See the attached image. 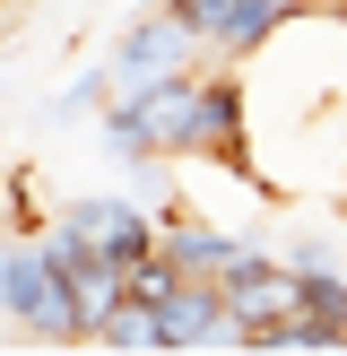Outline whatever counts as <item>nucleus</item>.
<instances>
[{"mask_svg": "<svg viewBox=\"0 0 347 356\" xmlns=\"http://www.w3.org/2000/svg\"><path fill=\"white\" fill-rule=\"evenodd\" d=\"M96 139L121 165H148V156H217V165H243V79L235 70H183L165 87H139V96H104Z\"/></svg>", "mask_w": 347, "mask_h": 356, "instance_id": "f257e3e1", "label": "nucleus"}, {"mask_svg": "<svg viewBox=\"0 0 347 356\" xmlns=\"http://www.w3.org/2000/svg\"><path fill=\"white\" fill-rule=\"evenodd\" d=\"M104 70H113V96L165 87V79H183V70H200V35L174 17V0H156V9H139L130 26L104 44Z\"/></svg>", "mask_w": 347, "mask_h": 356, "instance_id": "f03ea898", "label": "nucleus"}, {"mask_svg": "<svg viewBox=\"0 0 347 356\" xmlns=\"http://www.w3.org/2000/svg\"><path fill=\"white\" fill-rule=\"evenodd\" d=\"M0 322H17L26 339H78L69 330V296H61V270H52L44 235H9L0 243Z\"/></svg>", "mask_w": 347, "mask_h": 356, "instance_id": "7ed1b4c3", "label": "nucleus"}, {"mask_svg": "<svg viewBox=\"0 0 347 356\" xmlns=\"http://www.w3.org/2000/svg\"><path fill=\"white\" fill-rule=\"evenodd\" d=\"M35 235L44 243H78V252L113 261V270H139V261L156 252V218L139 200H69V209H52Z\"/></svg>", "mask_w": 347, "mask_h": 356, "instance_id": "20e7f679", "label": "nucleus"}, {"mask_svg": "<svg viewBox=\"0 0 347 356\" xmlns=\"http://www.w3.org/2000/svg\"><path fill=\"white\" fill-rule=\"evenodd\" d=\"M217 287H226V305H235V322H243V348L260 339L269 322H287V313H304V287H295V261H269V252H235L217 270Z\"/></svg>", "mask_w": 347, "mask_h": 356, "instance_id": "39448f33", "label": "nucleus"}, {"mask_svg": "<svg viewBox=\"0 0 347 356\" xmlns=\"http://www.w3.org/2000/svg\"><path fill=\"white\" fill-rule=\"evenodd\" d=\"M295 9H304V0H174V17H183V26L200 35V52H217V61H243V52H252L278 17H295Z\"/></svg>", "mask_w": 347, "mask_h": 356, "instance_id": "423d86ee", "label": "nucleus"}, {"mask_svg": "<svg viewBox=\"0 0 347 356\" xmlns=\"http://www.w3.org/2000/svg\"><path fill=\"white\" fill-rule=\"evenodd\" d=\"M156 322H165V348H243V322L217 278H174L156 296Z\"/></svg>", "mask_w": 347, "mask_h": 356, "instance_id": "0eeeda50", "label": "nucleus"}, {"mask_svg": "<svg viewBox=\"0 0 347 356\" xmlns=\"http://www.w3.org/2000/svg\"><path fill=\"white\" fill-rule=\"evenodd\" d=\"M156 252H165L183 278H217L243 243L226 235V226H200V218H183V209H165V218H156Z\"/></svg>", "mask_w": 347, "mask_h": 356, "instance_id": "6e6552de", "label": "nucleus"}, {"mask_svg": "<svg viewBox=\"0 0 347 356\" xmlns=\"http://www.w3.org/2000/svg\"><path fill=\"white\" fill-rule=\"evenodd\" d=\"M295 287H304V313H312V322H330V330H339V339H347V270H339V261H295Z\"/></svg>", "mask_w": 347, "mask_h": 356, "instance_id": "1a4fd4ad", "label": "nucleus"}, {"mask_svg": "<svg viewBox=\"0 0 347 356\" xmlns=\"http://www.w3.org/2000/svg\"><path fill=\"white\" fill-rule=\"evenodd\" d=\"M104 348H165V322H156V305L148 296H121L113 313H104V330H96Z\"/></svg>", "mask_w": 347, "mask_h": 356, "instance_id": "9d476101", "label": "nucleus"}, {"mask_svg": "<svg viewBox=\"0 0 347 356\" xmlns=\"http://www.w3.org/2000/svg\"><path fill=\"white\" fill-rule=\"evenodd\" d=\"M104 96H113V70H104V61H96V70H78V79H69V87H61V104H52V122H78V113H96V104H104Z\"/></svg>", "mask_w": 347, "mask_h": 356, "instance_id": "9b49d317", "label": "nucleus"}, {"mask_svg": "<svg viewBox=\"0 0 347 356\" xmlns=\"http://www.w3.org/2000/svg\"><path fill=\"white\" fill-rule=\"evenodd\" d=\"M0 9H9V0H0Z\"/></svg>", "mask_w": 347, "mask_h": 356, "instance_id": "f8f14e48", "label": "nucleus"}, {"mask_svg": "<svg viewBox=\"0 0 347 356\" xmlns=\"http://www.w3.org/2000/svg\"><path fill=\"white\" fill-rule=\"evenodd\" d=\"M0 243H9V235H0Z\"/></svg>", "mask_w": 347, "mask_h": 356, "instance_id": "ddd939ff", "label": "nucleus"}]
</instances>
